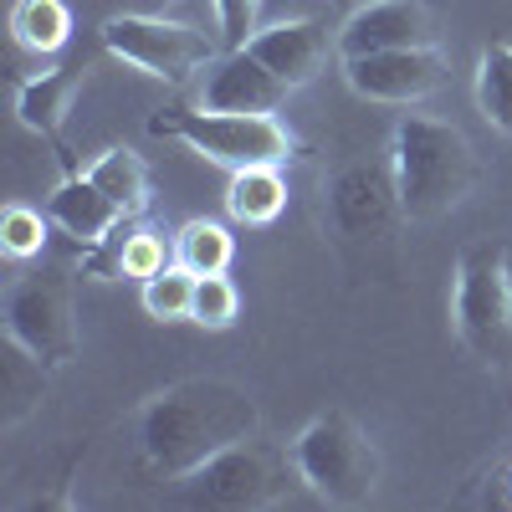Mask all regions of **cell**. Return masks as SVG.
Listing matches in <instances>:
<instances>
[{"label":"cell","mask_w":512,"mask_h":512,"mask_svg":"<svg viewBox=\"0 0 512 512\" xmlns=\"http://www.w3.org/2000/svg\"><path fill=\"white\" fill-rule=\"evenodd\" d=\"M262 410L231 379H185L139 410V446L159 477H185L205 456L256 436Z\"/></svg>","instance_id":"1"},{"label":"cell","mask_w":512,"mask_h":512,"mask_svg":"<svg viewBox=\"0 0 512 512\" xmlns=\"http://www.w3.org/2000/svg\"><path fill=\"white\" fill-rule=\"evenodd\" d=\"M390 169L405 221H441L477 185V149L456 123L405 113L390 134Z\"/></svg>","instance_id":"2"},{"label":"cell","mask_w":512,"mask_h":512,"mask_svg":"<svg viewBox=\"0 0 512 512\" xmlns=\"http://www.w3.org/2000/svg\"><path fill=\"white\" fill-rule=\"evenodd\" d=\"M451 328L487 369L512 364V251L507 241H472L451 277Z\"/></svg>","instance_id":"3"},{"label":"cell","mask_w":512,"mask_h":512,"mask_svg":"<svg viewBox=\"0 0 512 512\" xmlns=\"http://www.w3.org/2000/svg\"><path fill=\"white\" fill-rule=\"evenodd\" d=\"M292 466L318 502L364 507L379 492V451L349 410H323L292 436Z\"/></svg>","instance_id":"4"},{"label":"cell","mask_w":512,"mask_h":512,"mask_svg":"<svg viewBox=\"0 0 512 512\" xmlns=\"http://www.w3.org/2000/svg\"><path fill=\"white\" fill-rule=\"evenodd\" d=\"M297 477L292 451H277L267 441H236L216 456H205L195 472L175 477V502L180 507H210V512H256L277 507Z\"/></svg>","instance_id":"5"},{"label":"cell","mask_w":512,"mask_h":512,"mask_svg":"<svg viewBox=\"0 0 512 512\" xmlns=\"http://www.w3.org/2000/svg\"><path fill=\"white\" fill-rule=\"evenodd\" d=\"M149 134L180 139L200 159L221 169H251V164H287L292 134L277 113H226V108H159L149 118Z\"/></svg>","instance_id":"6"},{"label":"cell","mask_w":512,"mask_h":512,"mask_svg":"<svg viewBox=\"0 0 512 512\" xmlns=\"http://www.w3.org/2000/svg\"><path fill=\"white\" fill-rule=\"evenodd\" d=\"M103 47L118 62L139 67L144 77H159V82H185L190 72L210 67L226 52L216 36L169 16H113L103 21Z\"/></svg>","instance_id":"7"},{"label":"cell","mask_w":512,"mask_h":512,"mask_svg":"<svg viewBox=\"0 0 512 512\" xmlns=\"http://www.w3.org/2000/svg\"><path fill=\"white\" fill-rule=\"evenodd\" d=\"M6 333L52 369L77 354V303L62 267H36L6 292Z\"/></svg>","instance_id":"8"},{"label":"cell","mask_w":512,"mask_h":512,"mask_svg":"<svg viewBox=\"0 0 512 512\" xmlns=\"http://www.w3.org/2000/svg\"><path fill=\"white\" fill-rule=\"evenodd\" d=\"M323 216H328V231L344 241L390 236L405 221L390 159H354L344 169H333L323 185Z\"/></svg>","instance_id":"9"},{"label":"cell","mask_w":512,"mask_h":512,"mask_svg":"<svg viewBox=\"0 0 512 512\" xmlns=\"http://www.w3.org/2000/svg\"><path fill=\"white\" fill-rule=\"evenodd\" d=\"M349 88L369 103L410 108L431 98L446 82V57L441 47H400V52H369V57H344Z\"/></svg>","instance_id":"10"},{"label":"cell","mask_w":512,"mask_h":512,"mask_svg":"<svg viewBox=\"0 0 512 512\" xmlns=\"http://www.w3.org/2000/svg\"><path fill=\"white\" fill-rule=\"evenodd\" d=\"M338 57L400 52V47H436V21L420 0H364L344 16L333 36Z\"/></svg>","instance_id":"11"},{"label":"cell","mask_w":512,"mask_h":512,"mask_svg":"<svg viewBox=\"0 0 512 512\" xmlns=\"http://www.w3.org/2000/svg\"><path fill=\"white\" fill-rule=\"evenodd\" d=\"M287 82L256 57L251 47L221 52L216 62L205 67L200 82V108H226V113H277L287 103Z\"/></svg>","instance_id":"12"},{"label":"cell","mask_w":512,"mask_h":512,"mask_svg":"<svg viewBox=\"0 0 512 512\" xmlns=\"http://www.w3.org/2000/svg\"><path fill=\"white\" fill-rule=\"evenodd\" d=\"M246 47L297 93V88H308V82L323 72V62H328V26L313 21V16L277 21V26H262V31H256Z\"/></svg>","instance_id":"13"},{"label":"cell","mask_w":512,"mask_h":512,"mask_svg":"<svg viewBox=\"0 0 512 512\" xmlns=\"http://www.w3.org/2000/svg\"><path fill=\"white\" fill-rule=\"evenodd\" d=\"M47 216L62 236H72L77 246H103L118 226H123V210L93 185V175H82V169H67V180L47 195Z\"/></svg>","instance_id":"14"},{"label":"cell","mask_w":512,"mask_h":512,"mask_svg":"<svg viewBox=\"0 0 512 512\" xmlns=\"http://www.w3.org/2000/svg\"><path fill=\"white\" fill-rule=\"evenodd\" d=\"M47 384H52V364L36 359L26 344H16L6 333V344H0V425L16 431V425L41 405Z\"/></svg>","instance_id":"15"},{"label":"cell","mask_w":512,"mask_h":512,"mask_svg":"<svg viewBox=\"0 0 512 512\" xmlns=\"http://www.w3.org/2000/svg\"><path fill=\"white\" fill-rule=\"evenodd\" d=\"M77 98V67H52V72H36L16 88V118L41 139H57L62 123L72 113Z\"/></svg>","instance_id":"16"},{"label":"cell","mask_w":512,"mask_h":512,"mask_svg":"<svg viewBox=\"0 0 512 512\" xmlns=\"http://www.w3.org/2000/svg\"><path fill=\"white\" fill-rule=\"evenodd\" d=\"M226 210L236 226H272L287 210V180L282 164H251V169H231L226 185Z\"/></svg>","instance_id":"17"},{"label":"cell","mask_w":512,"mask_h":512,"mask_svg":"<svg viewBox=\"0 0 512 512\" xmlns=\"http://www.w3.org/2000/svg\"><path fill=\"white\" fill-rule=\"evenodd\" d=\"M93 185L123 210V221H144L149 216V200H154V185H149V164L134 154V149H103L93 164H88Z\"/></svg>","instance_id":"18"},{"label":"cell","mask_w":512,"mask_h":512,"mask_svg":"<svg viewBox=\"0 0 512 512\" xmlns=\"http://www.w3.org/2000/svg\"><path fill=\"white\" fill-rule=\"evenodd\" d=\"M11 36H16V47H26L36 57H57L72 41L67 0H16L11 6Z\"/></svg>","instance_id":"19"},{"label":"cell","mask_w":512,"mask_h":512,"mask_svg":"<svg viewBox=\"0 0 512 512\" xmlns=\"http://www.w3.org/2000/svg\"><path fill=\"white\" fill-rule=\"evenodd\" d=\"M477 108L502 139H512V41L482 47V57H477Z\"/></svg>","instance_id":"20"},{"label":"cell","mask_w":512,"mask_h":512,"mask_svg":"<svg viewBox=\"0 0 512 512\" xmlns=\"http://www.w3.org/2000/svg\"><path fill=\"white\" fill-rule=\"evenodd\" d=\"M236 256V236L221 226V221H185L180 236H175V262L195 277L205 272H226Z\"/></svg>","instance_id":"21"},{"label":"cell","mask_w":512,"mask_h":512,"mask_svg":"<svg viewBox=\"0 0 512 512\" xmlns=\"http://www.w3.org/2000/svg\"><path fill=\"white\" fill-rule=\"evenodd\" d=\"M139 303L154 323H190V303H195V272H185L180 262H169L164 272L144 277Z\"/></svg>","instance_id":"22"},{"label":"cell","mask_w":512,"mask_h":512,"mask_svg":"<svg viewBox=\"0 0 512 512\" xmlns=\"http://www.w3.org/2000/svg\"><path fill=\"white\" fill-rule=\"evenodd\" d=\"M236 313H241V292H236V282H231L226 272L195 277V303H190V323H195V328L221 333V328L236 323Z\"/></svg>","instance_id":"23"},{"label":"cell","mask_w":512,"mask_h":512,"mask_svg":"<svg viewBox=\"0 0 512 512\" xmlns=\"http://www.w3.org/2000/svg\"><path fill=\"white\" fill-rule=\"evenodd\" d=\"M47 221L52 216H41L31 205H6V216H0V246H6V256H16V262L41 256V246H47Z\"/></svg>","instance_id":"24"},{"label":"cell","mask_w":512,"mask_h":512,"mask_svg":"<svg viewBox=\"0 0 512 512\" xmlns=\"http://www.w3.org/2000/svg\"><path fill=\"white\" fill-rule=\"evenodd\" d=\"M262 6L267 0H216V21H221V47L236 52L262 31Z\"/></svg>","instance_id":"25"},{"label":"cell","mask_w":512,"mask_h":512,"mask_svg":"<svg viewBox=\"0 0 512 512\" xmlns=\"http://www.w3.org/2000/svg\"><path fill=\"white\" fill-rule=\"evenodd\" d=\"M333 6H338V11H344V16H349L354 6H364V0H333Z\"/></svg>","instance_id":"26"}]
</instances>
